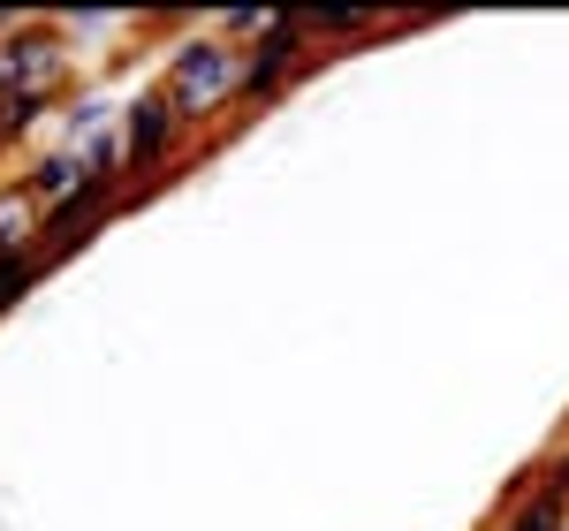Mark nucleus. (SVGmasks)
I'll return each instance as SVG.
<instances>
[{
	"instance_id": "f257e3e1",
	"label": "nucleus",
	"mask_w": 569,
	"mask_h": 531,
	"mask_svg": "<svg viewBox=\"0 0 569 531\" xmlns=\"http://www.w3.org/2000/svg\"><path fill=\"white\" fill-rule=\"evenodd\" d=\"M236 84H243V46H228L206 23V31H190V39L168 53V69H160V91H168V107L182 114V130H228V114H236Z\"/></svg>"
},
{
	"instance_id": "f03ea898",
	"label": "nucleus",
	"mask_w": 569,
	"mask_h": 531,
	"mask_svg": "<svg viewBox=\"0 0 569 531\" xmlns=\"http://www.w3.org/2000/svg\"><path fill=\"white\" fill-rule=\"evenodd\" d=\"M311 61H319V46H311V31H305V8H273L266 31L243 46V84H236V114H228V130H243L259 107H273Z\"/></svg>"
},
{
	"instance_id": "7ed1b4c3",
	"label": "nucleus",
	"mask_w": 569,
	"mask_h": 531,
	"mask_svg": "<svg viewBox=\"0 0 569 531\" xmlns=\"http://www.w3.org/2000/svg\"><path fill=\"white\" fill-rule=\"evenodd\" d=\"M69 77V31L61 23H16L8 39H0V99H53Z\"/></svg>"
},
{
	"instance_id": "20e7f679",
	"label": "nucleus",
	"mask_w": 569,
	"mask_h": 531,
	"mask_svg": "<svg viewBox=\"0 0 569 531\" xmlns=\"http://www.w3.org/2000/svg\"><path fill=\"white\" fill-rule=\"evenodd\" d=\"M182 114L176 107H168V91L160 84H144L130 99V107H122V160H130V176H168V168H176V152H182Z\"/></svg>"
},
{
	"instance_id": "39448f33",
	"label": "nucleus",
	"mask_w": 569,
	"mask_h": 531,
	"mask_svg": "<svg viewBox=\"0 0 569 531\" xmlns=\"http://www.w3.org/2000/svg\"><path fill=\"white\" fill-rule=\"evenodd\" d=\"M122 206H130V198H122V182H114V176H91L77 198H61V206H53V213L39 221V251H46V266H61L69 251H84V243H91V236H99L107 221H114Z\"/></svg>"
},
{
	"instance_id": "423d86ee",
	"label": "nucleus",
	"mask_w": 569,
	"mask_h": 531,
	"mask_svg": "<svg viewBox=\"0 0 569 531\" xmlns=\"http://www.w3.org/2000/svg\"><path fill=\"white\" fill-rule=\"evenodd\" d=\"M305 31H311V46H319V61H335L342 46L388 39V31H418V16L388 23V16H372V8H305Z\"/></svg>"
},
{
	"instance_id": "0eeeda50",
	"label": "nucleus",
	"mask_w": 569,
	"mask_h": 531,
	"mask_svg": "<svg viewBox=\"0 0 569 531\" xmlns=\"http://www.w3.org/2000/svg\"><path fill=\"white\" fill-rule=\"evenodd\" d=\"M16 182H23V198H31L39 213H53V206H61V198H77L91 176H84V152L69 144V152H46V160H31Z\"/></svg>"
},
{
	"instance_id": "6e6552de",
	"label": "nucleus",
	"mask_w": 569,
	"mask_h": 531,
	"mask_svg": "<svg viewBox=\"0 0 569 531\" xmlns=\"http://www.w3.org/2000/svg\"><path fill=\"white\" fill-rule=\"evenodd\" d=\"M486 531H569V501H562L555 487H547V479H539V493H531V501L501 509V517H493Z\"/></svg>"
},
{
	"instance_id": "1a4fd4ad",
	"label": "nucleus",
	"mask_w": 569,
	"mask_h": 531,
	"mask_svg": "<svg viewBox=\"0 0 569 531\" xmlns=\"http://www.w3.org/2000/svg\"><path fill=\"white\" fill-rule=\"evenodd\" d=\"M39 206H31V198H23V182H8V190H0V251H31V243H39Z\"/></svg>"
},
{
	"instance_id": "9d476101",
	"label": "nucleus",
	"mask_w": 569,
	"mask_h": 531,
	"mask_svg": "<svg viewBox=\"0 0 569 531\" xmlns=\"http://www.w3.org/2000/svg\"><path fill=\"white\" fill-rule=\"evenodd\" d=\"M53 99H0V152L16 144V137H31V122H39Z\"/></svg>"
}]
</instances>
